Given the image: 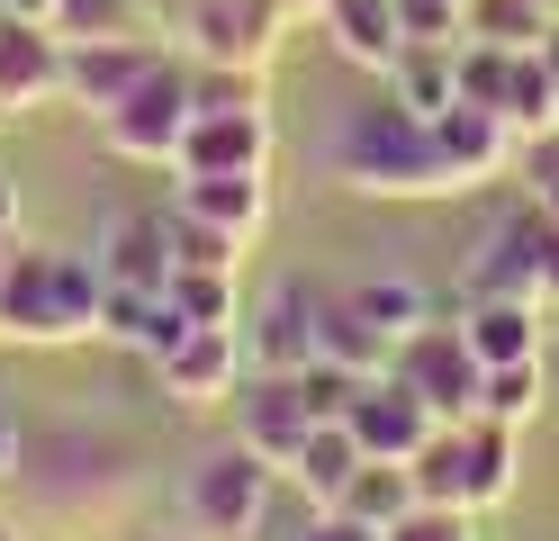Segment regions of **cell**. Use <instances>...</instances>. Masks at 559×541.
Segmentation results:
<instances>
[{"instance_id":"12","label":"cell","mask_w":559,"mask_h":541,"mask_svg":"<svg viewBox=\"0 0 559 541\" xmlns=\"http://www.w3.org/2000/svg\"><path fill=\"white\" fill-rule=\"evenodd\" d=\"M343 424H353L361 460H415V451L433 443V407H425V397H415L397 371L361 379V388H353V407H343Z\"/></svg>"},{"instance_id":"6","label":"cell","mask_w":559,"mask_h":541,"mask_svg":"<svg viewBox=\"0 0 559 541\" xmlns=\"http://www.w3.org/2000/svg\"><path fill=\"white\" fill-rule=\"evenodd\" d=\"M271 479H280V469L243 443V433H226L217 451L190 460V479H181V524H190L199 541H253L262 515H271Z\"/></svg>"},{"instance_id":"21","label":"cell","mask_w":559,"mask_h":541,"mask_svg":"<svg viewBox=\"0 0 559 541\" xmlns=\"http://www.w3.org/2000/svg\"><path fill=\"white\" fill-rule=\"evenodd\" d=\"M325 36H334V55L353 63V72H379V82H389L397 55H406L397 0H334V10H325Z\"/></svg>"},{"instance_id":"32","label":"cell","mask_w":559,"mask_h":541,"mask_svg":"<svg viewBox=\"0 0 559 541\" xmlns=\"http://www.w3.org/2000/svg\"><path fill=\"white\" fill-rule=\"evenodd\" d=\"M406 46H461L469 36V0H397Z\"/></svg>"},{"instance_id":"29","label":"cell","mask_w":559,"mask_h":541,"mask_svg":"<svg viewBox=\"0 0 559 541\" xmlns=\"http://www.w3.org/2000/svg\"><path fill=\"white\" fill-rule=\"evenodd\" d=\"M171 307H181L190 325H243V289L217 262H181L171 271Z\"/></svg>"},{"instance_id":"11","label":"cell","mask_w":559,"mask_h":541,"mask_svg":"<svg viewBox=\"0 0 559 541\" xmlns=\"http://www.w3.org/2000/svg\"><path fill=\"white\" fill-rule=\"evenodd\" d=\"M154 371H163V397H171L181 415L235 407V388L253 379V361H243V325H190V334L171 343Z\"/></svg>"},{"instance_id":"8","label":"cell","mask_w":559,"mask_h":541,"mask_svg":"<svg viewBox=\"0 0 559 541\" xmlns=\"http://www.w3.org/2000/svg\"><path fill=\"white\" fill-rule=\"evenodd\" d=\"M389 371L433 407V424H469L478 415V379H487V361L469 352V334H461V316H433V325H415V334L397 343V361Z\"/></svg>"},{"instance_id":"42","label":"cell","mask_w":559,"mask_h":541,"mask_svg":"<svg viewBox=\"0 0 559 541\" xmlns=\"http://www.w3.org/2000/svg\"><path fill=\"white\" fill-rule=\"evenodd\" d=\"M127 541H181V532H127ZM190 541H199V532H190Z\"/></svg>"},{"instance_id":"34","label":"cell","mask_w":559,"mask_h":541,"mask_svg":"<svg viewBox=\"0 0 559 541\" xmlns=\"http://www.w3.org/2000/svg\"><path fill=\"white\" fill-rule=\"evenodd\" d=\"M389 541H478V515H469V505H433V496H425Z\"/></svg>"},{"instance_id":"43","label":"cell","mask_w":559,"mask_h":541,"mask_svg":"<svg viewBox=\"0 0 559 541\" xmlns=\"http://www.w3.org/2000/svg\"><path fill=\"white\" fill-rule=\"evenodd\" d=\"M542 208H550V216H559V190H542Z\"/></svg>"},{"instance_id":"4","label":"cell","mask_w":559,"mask_h":541,"mask_svg":"<svg viewBox=\"0 0 559 541\" xmlns=\"http://www.w3.org/2000/svg\"><path fill=\"white\" fill-rule=\"evenodd\" d=\"M262 226H271V172H181V208H171L181 262L235 271L262 244Z\"/></svg>"},{"instance_id":"38","label":"cell","mask_w":559,"mask_h":541,"mask_svg":"<svg viewBox=\"0 0 559 541\" xmlns=\"http://www.w3.org/2000/svg\"><path fill=\"white\" fill-rule=\"evenodd\" d=\"M63 0H0V19H27V27H55Z\"/></svg>"},{"instance_id":"3","label":"cell","mask_w":559,"mask_h":541,"mask_svg":"<svg viewBox=\"0 0 559 541\" xmlns=\"http://www.w3.org/2000/svg\"><path fill=\"white\" fill-rule=\"evenodd\" d=\"M19 479L37 487L46 515H109V505L135 487V460L99 424H46V433H27V469Z\"/></svg>"},{"instance_id":"22","label":"cell","mask_w":559,"mask_h":541,"mask_svg":"<svg viewBox=\"0 0 559 541\" xmlns=\"http://www.w3.org/2000/svg\"><path fill=\"white\" fill-rule=\"evenodd\" d=\"M317 352H325V361H343V371H361V379H379V371L397 361V343L370 325V307L353 298V289L317 298Z\"/></svg>"},{"instance_id":"45","label":"cell","mask_w":559,"mask_h":541,"mask_svg":"<svg viewBox=\"0 0 559 541\" xmlns=\"http://www.w3.org/2000/svg\"><path fill=\"white\" fill-rule=\"evenodd\" d=\"M0 541H19V532H10V524H0Z\"/></svg>"},{"instance_id":"27","label":"cell","mask_w":559,"mask_h":541,"mask_svg":"<svg viewBox=\"0 0 559 541\" xmlns=\"http://www.w3.org/2000/svg\"><path fill=\"white\" fill-rule=\"evenodd\" d=\"M542 397H550V371L542 361H497V371L478 379V415H497V424H533L542 415Z\"/></svg>"},{"instance_id":"30","label":"cell","mask_w":559,"mask_h":541,"mask_svg":"<svg viewBox=\"0 0 559 541\" xmlns=\"http://www.w3.org/2000/svg\"><path fill=\"white\" fill-rule=\"evenodd\" d=\"M469 36H487V46H506V55H533L550 36V10L542 0H469Z\"/></svg>"},{"instance_id":"20","label":"cell","mask_w":559,"mask_h":541,"mask_svg":"<svg viewBox=\"0 0 559 541\" xmlns=\"http://www.w3.org/2000/svg\"><path fill=\"white\" fill-rule=\"evenodd\" d=\"M550 307L542 298H469L461 307V334H469V352L487 361V371H497V361H542V325Z\"/></svg>"},{"instance_id":"31","label":"cell","mask_w":559,"mask_h":541,"mask_svg":"<svg viewBox=\"0 0 559 541\" xmlns=\"http://www.w3.org/2000/svg\"><path fill=\"white\" fill-rule=\"evenodd\" d=\"M199 108H271V63H190Z\"/></svg>"},{"instance_id":"26","label":"cell","mask_w":559,"mask_h":541,"mask_svg":"<svg viewBox=\"0 0 559 541\" xmlns=\"http://www.w3.org/2000/svg\"><path fill=\"white\" fill-rule=\"evenodd\" d=\"M353 298L370 307V325L389 343H406L415 325H433V298H425V280H406V271H379V280H353Z\"/></svg>"},{"instance_id":"33","label":"cell","mask_w":559,"mask_h":541,"mask_svg":"<svg viewBox=\"0 0 559 541\" xmlns=\"http://www.w3.org/2000/svg\"><path fill=\"white\" fill-rule=\"evenodd\" d=\"M118 27H154L145 0H63L55 10V36H118Z\"/></svg>"},{"instance_id":"25","label":"cell","mask_w":559,"mask_h":541,"mask_svg":"<svg viewBox=\"0 0 559 541\" xmlns=\"http://www.w3.org/2000/svg\"><path fill=\"white\" fill-rule=\"evenodd\" d=\"M389 91L406 108H425V118H442V108L461 99V46H406L397 72H389Z\"/></svg>"},{"instance_id":"36","label":"cell","mask_w":559,"mask_h":541,"mask_svg":"<svg viewBox=\"0 0 559 541\" xmlns=\"http://www.w3.org/2000/svg\"><path fill=\"white\" fill-rule=\"evenodd\" d=\"M19 469H27V424H19L10 407H0V487H10Z\"/></svg>"},{"instance_id":"41","label":"cell","mask_w":559,"mask_h":541,"mask_svg":"<svg viewBox=\"0 0 559 541\" xmlns=\"http://www.w3.org/2000/svg\"><path fill=\"white\" fill-rule=\"evenodd\" d=\"M542 63H550V72H559V19H550V36H542Z\"/></svg>"},{"instance_id":"5","label":"cell","mask_w":559,"mask_h":541,"mask_svg":"<svg viewBox=\"0 0 559 541\" xmlns=\"http://www.w3.org/2000/svg\"><path fill=\"white\" fill-rule=\"evenodd\" d=\"M415 487L433 505H469V515H497L514 496V424L469 415V424H433V443L406 460Z\"/></svg>"},{"instance_id":"1","label":"cell","mask_w":559,"mask_h":541,"mask_svg":"<svg viewBox=\"0 0 559 541\" xmlns=\"http://www.w3.org/2000/svg\"><path fill=\"white\" fill-rule=\"evenodd\" d=\"M325 163H334L343 190H361V199H451V190H461V180H451V163H442L433 118H425V108H406L397 91L361 99L353 118L334 127Z\"/></svg>"},{"instance_id":"44","label":"cell","mask_w":559,"mask_h":541,"mask_svg":"<svg viewBox=\"0 0 559 541\" xmlns=\"http://www.w3.org/2000/svg\"><path fill=\"white\" fill-rule=\"evenodd\" d=\"M542 10H550V19H559V0H542Z\"/></svg>"},{"instance_id":"17","label":"cell","mask_w":559,"mask_h":541,"mask_svg":"<svg viewBox=\"0 0 559 541\" xmlns=\"http://www.w3.org/2000/svg\"><path fill=\"white\" fill-rule=\"evenodd\" d=\"M243 361H253V371H307V361H317V289L280 280L253 307V325H243Z\"/></svg>"},{"instance_id":"39","label":"cell","mask_w":559,"mask_h":541,"mask_svg":"<svg viewBox=\"0 0 559 541\" xmlns=\"http://www.w3.org/2000/svg\"><path fill=\"white\" fill-rule=\"evenodd\" d=\"M542 307L559 316V244H550V262H542Z\"/></svg>"},{"instance_id":"19","label":"cell","mask_w":559,"mask_h":541,"mask_svg":"<svg viewBox=\"0 0 559 541\" xmlns=\"http://www.w3.org/2000/svg\"><path fill=\"white\" fill-rule=\"evenodd\" d=\"M171 271H181L171 216H118V226L99 235V280H118V289H171Z\"/></svg>"},{"instance_id":"24","label":"cell","mask_w":559,"mask_h":541,"mask_svg":"<svg viewBox=\"0 0 559 541\" xmlns=\"http://www.w3.org/2000/svg\"><path fill=\"white\" fill-rule=\"evenodd\" d=\"M415 505H425V487H415V469H406V460H361V469H353V487H343V515H361L370 532H397Z\"/></svg>"},{"instance_id":"46","label":"cell","mask_w":559,"mask_h":541,"mask_svg":"<svg viewBox=\"0 0 559 541\" xmlns=\"http://www.w3.org/2000/svg\"><path fill=\"white\" fill-rule=\"evenodd\" d=\"M0 127H10V108H0Z\"/></svg>"},{"instance_id":"15","label":"cell","mask_w":559,"mask_h":541,"mask_svg":"<svg viewBox=\"0 0 559 541\" xmlns=\"http://www.w3.org/2000/svg\"><path fill=\"white\" fill-rule=\"evenodd\" d=\"M271 154H280L271 108H199L171 172H271Z\"/></svg>"},{"instance_id":"14","label":"cell","mask_w":559,"mask_h":541,"mask_svg":"<svg viewBox=\"0 0 559 541\" xmlns=\"http://www.w3.org/2000/svg\"><path fill=\"white\" fill-rule=\"evenodd\" d=\"M235 433H243L271 469H289L298 443L317 433V407H307L298 371H253V379H243V388H235Z\"/></svg>"},{"instance_id":"23","label":"cell","mask_w":559,"mask_h":541,"mask_svg":"<svg viewBox=\"0 0 559 541\" xmlns=\"http://www.w3.org/2000/svg\"><path fill=\"white\" fill-rule=\"evenodd\" d=\"M353 469H361V443H353V424H317V433H307V443H298V460L289 469H280V479H289L307 505H343V487H353Z\"/></svg>"},{"instance_id":"28","label":"cell","mask_w":559,"mask_h":541,"mask_svg":"<svg viewBox=\"0 0 559 541\" xmlns=\"http://www.w3.org/2000/svg\"><path fill=\"white\" fill-rule=\"evenodd\" d=\"M506 127H514V136L559 127V72L542 63V46H533V55H514V72H506Z\"/></svg>"},{"instance_id":"35","label":"cell","mask_w":559,"mask_h":541,"mask_svg":"<svg viewBox=\"0 0 559 541\" xmlns=\"http://www.w3.org/2000/svg\"><path fill=\"white\" fill-rule=\"evenodd\" d=\"M514 172H523V190H559V127H542V136H523L514 144Z\"/></svg>"},{"instance_id":"9","label":"cell","mask_w":559,"mask_h":541,"mask_svg":"<svg viewBox=\"0 0 559 541\" xmlns=\"http://www.w3.org/2000/svg\"><path fill=\"white\" fill-rule=\"evenodd\" d=\"M289 27V0H190L171 36L190 46V63H271Z\"/></svg>"},{"instance_id":"2","label":"cell","mask_w":559,"mask_h":541,"mask_svg":"<svg viewBox=\"0 0 559 541\" xmlns=\"http://www.w3.org/2000/svg\"><path fill=\"white\" fill-rule=\"evenodd\" d=\"M99 298H109L99 262L55 252V244H19L0 262V343H19V352L99 343Z\"/></svg>"},{"instance_id":"13","label":"cell","mask_w":559,"mask_h":541,"mask_svg":"<svg viewBox=\"0 0 559 541\" xmlns=\"http://www.w3.org/2000/svg\"><path fill=\"white\" fill-rule=\"evenodd\" d=\"M550 244H559V216L533 199V208H514L497 235H487L478 252V271H469V298H542V262H550Z\"/></svg>"},{"instance_id":"7","label":"cell","mask_w":559,"mask_h":541,"mask_svg":"<svg viewBox=\"0 0 559 541\" xmlns=\"http://www.w3.org/2000/svg\"><path fill=\"white\" fill-rule=\"evenodd\" d=\"M190 118H199V99H190V63H181V55H163L145 82H135V91L109 108V118H99V144H109L118 163H163V172H171V154H181Z\"/></svg>"},{"instance_id":"16","label":"cell","mask_w":559,"mask_h":541,"mask_svg":"<svg viewBox=\"0 0 559 541\" xmlns=\"http://www.w3.org/2000/svg\"><path fill=\"white\" fill-rule=\"evenodd\" d=\"M433 136H442V163H451V180L461 190H487V180H506L514 172V127H506V108H478V99H451L442 118H433Z\"/></svg>"},{"instance_id":"37","label":"cell","mask_w":559,"mask_h":541,"mask_svg":"<svg viewBox=\"0 0 559 541\" xmlns=\"http://www.w3.org/2000/svg\"><path fill=\"white\" fill-rule=\"evenodd\" d=\"M27 235H19V190H10V172H0V262H10Z\"/></svg>"},{"instance_id":"18","label":"cell","mask_w":559,"mask_h":541,"mask_svg":"<svg viewBox=\"0 0 559 541\" xmlns=\"http://www.w3.org/2000/svg\"><path fill=\"white\" fill-rule=\"evenodd\" d=\"M46 99H63V36L27 27V19H0V108L27 118Z\"/></svg>"},{"instance_id":"40","label":"cell","mask_w":559,"mask_h":541,"mask_svg":"<svg viewBox=\"0 0 559 541\" xmlns=\"http://www.w3.org/2000/svg\"><path fill=\"white\" fill-rule=\"evenodd\" d=\"M334 10V0H289V19H325Z\"/></svg>"},{"instance_id":"10","label":"cell","mask_w":559,"mask_h":541,"mask_svg":"<svg viewBox=\"0 0 559 541\" xmlns=\"http://www.w3.org/2000/svg\"><path fill=\"white\" fill-rule=\"evenodd\" d=\"M163 63V36L154 27H118V36H63V99L91 108V118H109V108L145 82Z\"/></svg>"}]
</instances>
